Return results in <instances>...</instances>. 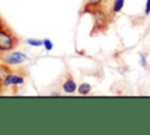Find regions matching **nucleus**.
<instances>
[{
  "label": "nucleus",
  "mask_w": 150,
  "mask_h": 135,
  "mask_svg": "<svg viewBox=\"0 0 150 135\" xmlns=\"http://www.w3.org/2000/svg\"><path fill=\"white\" fill-rule=\"evenodd\" d=\"M19 43V38L0 20V54L13 50Z\"/></svg>",
  "instance_id": "nucleus-1"
},
{
  "label": "nucleus",
  "mask_w": 150,
  "mask_h": 135,
  "mask_svg": "<svg viewBox=\"0 0 150 135\" xmlns=\"http://www.w3.org/2000/svg\"><path fill=\"white\" fill-rule=\"evenodd\" d=\"M4 63L8 65V66H16V65H20V63H23L28 60V56L22 53V52H19V50H11L8 53H5L2 56H1Z\"/></svg>",
  "instance_id": "nucleus-3"
},
{
  "label": "nucleus",
  "mask_w": 150,
  "mask_h": 135,
  "mask_svg": "<svg viewBox=\"0 0 150 135\" xmlns=\"http://www.w3.org/2000/svg\"><path fill=\"white\" fill-rule=\"evenodd\" d=\"M144 14L149 15L150 14V0H145V6H144Z\"/></svg>",
  "instance_id": "nucleus-11"
},
{
  "label": "nucleus",
  "mask_w": 150,
  "mask_h": 135,
  "mask_svg": "<svg viewBox=\"0 0 150 135\" xmlns=\"http://www.w3.org/2000/svg\"><path fill=\"white\" fill-rule=\"evenodd\" d=\"M139 56V65L142 68H146L148 67V61H146V55L144 53H138Z\"/></svg>",
  "instance_id": "nucleus-10"
},
{
  "label": "nucleus",
  "mask_w": 150,
  "mask_h": 135,
  "mask_svg": "<svg viewBox=\"0 0 150 135\" xmlns=\"http://www.w3.org/2000/svg\"><path fill=\"white\" fill-rule=\"evenodd\" d=\"M124 2H125V0H114L112 1V6H111L112 14L120 13L122 11V8L124 7Z\"/></svg>",
  "instance_id": "nucleus-6"
},
{
  "label": "nucleus",
  "mask_w": 150,
  "mask_h": 135,
  "mask_svg": "<svg viewBox=\"0 0 150 135\" xmlns=\"http://www.w3.org/2000/svg\"><path fill=\"white\" fill-rule=\"evenodd\" d=\"M26 42L32 47H41L42 46V39H35V38H28Z\"/></svg>",
  "instance_id": "nucleus-8"
},
{
  "label": "nucleus",
  "mask_w": 150,
  "mask_h": 135,
  "mask_svg": "<svg viewBox=\"0 0 150 135\" xmlns=\"http://www.w3.org/2000/svg\"><path fill=\"white\" fill-rule=\"evenodd\" d=\"M90 90H91V86L87 82L80 83V86H77V92L80 95H87L90 93Z\"/></svg>",
  "instance_id": "nucleus-7"
},
{
  "label": "nucleus",
  "mask_w": 150,
  "mask_h": 135,
  "mask_svg": "<svg viewBox=\"0 0 150 135\" xmlns=\"http://www.w3.org/2000/svg\"><path fill=\"white\" fill-rule=\"evenodd\" d=\"M103 2V0H84V7H83V12L94 8V7H98L101 6Z\"/></svg>",
  "instance_id": "nucleus-5"
},
{
  "label": "nucleus",
  "mask_w": 150,
  "mask_h": 135,
  "mask_svg": "<svg viewBox=\"0 0 150 135\" xmlns=\"http://www.w3.org/2000/svg\"><path fill=\"white\" fill-rule=\"evenodd\" d=\"M87 13H90L93 16V22H94V27H93V32L97 31V32H102L105 31L109 23V15L108 13L101 8V6L98 7H94L90 8L88 11H86Z\"/></svg>",
  "instance_id": "nucleus-2"
},
{
  "label": "nucleus",
  "mask_w": 150,
  "mask_h": 135,
  "mask_svg": "<svg viewBox=\"0 0 150 135\" xmlns=\"http://www.w3.org/2000/svg\"><path fill=\"white\" fill-rule=\"evenodd\" d=\"M42 47L45 48V50H46V52H50V50L53 49L54 45H53V42H52V40H50V39L46 38V39H42Z\"/></svg>",
  "instance_id": "nucleus-9"
},
{
  "label": "nucleus",
  "mask_w": 150,
  "mask_h": 135,
  "mask_svg": "<svg viewBox=\"0 0 150 135\" xmlns=\"http://www.w3.org/2000/svg\"><path fill=\"white\" fill-rule=\"evenodd\" d=\"M61 88L66 94H73V93H75L77 90V85H76L75 80L73 79V76L70 74H66L62 77Z\"/></svg>",
  "instance_id": "nucleus-4"
}]
</instances>
